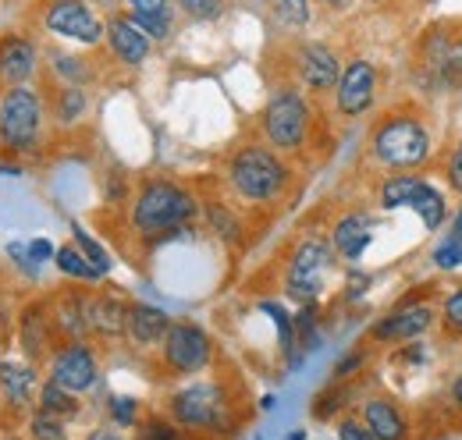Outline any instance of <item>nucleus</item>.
Returning <instances> with one entry per match:
<instances>
[{"label": "nucleus", "instance_id": "obj_1", "mask_svg": "<svg viewBox=\"0 0 462 440\" xmlns=\"http://www.w3.org/2000/svg\"><path fill=\"white\" fill-rule=\"evenodd\" d=\"M199 214L196 196L168 178H146L132 199V231L146 242H157L164 234H171L178 227L192 224Z\"/></svg>", "mask_w": 462, "mask_h": 440}, {"label": "nucleus", "instance_id": "obj_2", "mask_svg": "<svg viewBox=\"0 0 462 440\" xmlns=\"http://www.w3.org/2000/svg\"><path fill=\"white\" fill-rule=\"evenodd\" d=\"M370 157L384 170H416L430 164L434 157V135L420 114H384L370 132Z\"/></svg>", "mask_w": 462, "mask_h": 440}, {"label": "nucleus", "instance_id": "obj_3", "mask_svg": "<svg viewBox=\"0 0 462 440\" xmlns=\"http://www.w3.org/2000/svg\"><path fill=\"white\" fill-rule=\"evenodd\" d=\"M291 181V167L282 160L278 150L271 146H242L228 160V185L231 192L253 206L278 203Z\"/></svg>", "mask_w": 462, "mask_h": 440}, {"label": "nucleus", "instance_id": "obj_4", "mask_svg": "<svg viewBox=\"0 0 462 440\" xmlns=\"http://www.w3.org/2000/svg\"><path fill=\"white\" fill-rule=\"evenodd\" d=\"M168 416L181 430H192V434H228L235 426L231 398L225 384H217V380L178 387L168 398Z\"/></svg>", "mask_w": 462, "mask_h": 440}, {"label": "nucleus", "instance_id": "obj_5", "mask_svg": "<svg viewBox=\"0 0 462 440\" xmlns=\"http://www.w3.org/2000/svg\"><path fill=\"white\" fill-rule=\"evenodd\" d=\"M43 100L29 86H11L0 96V146L11 153H29L36 150L43 135Z\"/></svg>", "mask_w": 462, "mask_h": 440}, {"label": "nucleus", "instance_id": "obj_6", "mask_svg": "<svg viewBox=\"0 0 462 440\" xmlns=\"http://www.w3.org/2000/svg\"><path fill=\"white\" fill-rule=\"evenodd\" d=\"M310 104L299 89H278L260 117V128H263V139L271 150L278 153H299L306 146V135H310Z\"/></svg>", "mask_w": 462, "mask_h": 440}, {"label": "nucleus", "instance_id": "obj_7", "mask_svg": "<svg viewBox=\"0 0 462 440\" xmlns=\"http://www.w3.org/2000/svg\"><path fill=\"white\" fill-rule=\"evenodd\" d=\"M335 260V249L328 238H302L295 249H291L289 270H285V291L295 302H317V295L324 291V274Z\"/></svg>", "mask_w": 462, "mask_h": 440}, {"label": "nucleus", "instance_id": "obj_8", "mask_svg": "<svg viewBox=\"0 0 462 440\" xmlns=\"http://www.w3.org/2000/svg\"><path fill=\"white\" fill-rule=\"evenodd\" d=\"M161 362L174 377L203 373L214 362V341H210V334L199 324H189V320L174 324L171 320V327H168L164 341H161Z\"/></svg>", "mask_w": 462, "mask_h": 440}, {"label": "nucleus", "instance_id": "obj_9", "mask_svg": "<svg viewBox=\"0 0 462 440\" xmlns=\"http://www.w3.org/2000/svg\"><path fill=\"white\" fill-rule=\"evenodd\" d=\"M47 373H51L54 384L82 394V390H89V387L97 384V377H100V359H97V352H93L86 341H64V344L54 348Z\"/></svg>", "mask_w": 462, "mask_h": 440}, {"label": "nucleus", "instance_id": "obj_10", "mask_svg": "<svg viewBox=\"0 0 462 440\" xmlns=\"http://www.w3.org/2000/svg\"><path fill=\"white\" fill-rule=\"evenodd\" d=\"M43 25L54 36H64L71 43H86V47L104 40V22L93 14V7L86 0H51Z\"/></svg>", "mask_w": 462, "mask_h": 440}, {"label": "nucleus", "instance_id": "obj_11", "mask_svg": "<svg viewBox=\"0 0 462 440\" xmlns=\"http://www.w3.org/2000/svg\"><path fill=\"white\" fill-rule=\"evenodd\" d=\"M377 86H381L377 68L366 57L348 60L346 68H342V75H338V86H335V107H338V114L342 117L366 114V110L374 107V100H377Z\"/></svg>", "mask_w": 462, "mask_h": 440}, {"label": "nucleus", "instance_id": "obj_12", "mask_svg": "<svg viewBox=\"0 0 462 440\" xmlns=\"http://www.w3.org/2000/svg\"><path fill=\"white\" fill-rule=\"evenodd\" d=\"M434 320H438V313H434V306H427V302H420V306H402V309L388 313L384 320H377V324L370 327V341H374V344H409V341L423 337L427 330L434 327Z\"/></svg>", "mask_w": 462, "mask_h": 440}, {"label": "nucleus", "instance_id": "obj_13", "mask_svg": "<svg viewBox=\"0 0 462 440\" xmlns=\"http://www.w3.org/2000/svg\"><path fill=\"white\" fill-rule=\"evenodd\" d=\"M295 71H299V82L310 93H335L342 64H338V54L328 43H302L295 50Z\"/></svg>", "mask_w": 462, "mask_h": 440}, {"label": "nucleus", "instance_id": "obj_14", "mask_svg": "<svg viewBox=\"0 0 462 440\" xmlns=\"http://www.w3.org/2000/svg\"><path fill=\"white\" fill-rule=\"evenodd\" d=\"M359 419L370 426V434H374L377 440H409L412 437V426H409L405 408L395 401V398H388V394H374V398H366L363 408H359Z\"/></svg>", "mask_w": 462, "mask_h": 440}, {"label": "nucleus", "instance_id": "obj_15", "mask_svg": "<svg viewBox=\"0 0 462 440\" xmlns=\"http://www.w3.org/2000/svg\"><path fill=\"white\" fill-rule=\"evenodd\" d=\"M86 324H89V334H97V337H104V341L125 337L128 302H125L121 295H111V291L86 295Z\"/></svg>", "mask_w": 462, "mask_h": 440}, {"label": "nucleus", "instance_id": "obj_16", "mask_svg": "<svg viewBox=\"0 0 462 440\" xmlns=\"http://www.w3.org/2000/svg\"><path fill=\"white\" fill-rule=\"evenodd\" d=\"M40 390V373L25 359H0V401H7L14 412H25L36 401Z\"/></svg>", "mask_w": 462, "mask_h": 440}, {"label": "nucleus", "instance_id": "obj_17", "mask_svg": "<svg viewBox=\"0 0 462 440\" xmlns=\"http://www.w3.org/2000/svg\"><path fill=\"white\" fill-rule=\"evenodd\" d=\"M104 36L111 43V54L125 64V68H139L146 57H150V36L128 18V14H115L107 25H104Z\"/></svg>", "mask_w": 462, "mask_h": 440}, {"label": "nucleus", "instance_id": "obj_18", "mask_svg": "<svg viewBox=\"0 0 462 440\" xmlns=\"http://www.w3.org/2000/svg\"><path fill=\"white\" fill-rule=\"evenodd\" d=\"M171 327V316L157 306H146V302H128V324H125V337L135 344V348H161L164 334Z\"/></svg>", "mask_w": 462, "mask_h": 440}, {"label": "nucleus", "instance_id": "obj_19", "mask_svg": "<svg viewBox=\"0 0 462 440\" xmlns=\"http://www.w3.org/2000/svg\"><path fill=\"white\" fill-rule=\"evenodd\" d=\"M51 337H54V324H51V306L43 302H29L18 316V341H22V352L29 362H40L51 348Z\"/></svg>", "mask_w": 462, "mask_h": 440}, {"label": "nucleus", "instance_id": "obj_20", "mask_svg": "<svg viewBox=\"0 0 462 440\" xmlns=\"http://www.w3.org/2000/svg\"><path fill=\"white\" fill-rule=\"evenodd\" d=\"M36 75V43L25 36H4L0 40V82L25 86Z\"/></svg>", "mask_w": 462, "mask_h": 440}, {"label": "nucleus", "instance_id": "obj_21", "mask_svg": "<svg viewBox=\"0 0 462 440\" xmlns=\"http://www.w3.org/2000/svg\"><path fill=\"white\" fill-rule=\"evenodd\" d=\"M51 324L54 334L68 337V341H86L89 337V324H86V295L79 291H60L51 306Z\"/></svg>", "mask_w": 462, "mask_h": 440}, {"label": "nucleus", "instance_id": "obj_22", "mask_svg": "<svg viewBox=\"0 0 462 440\" xmlns=\"http://www.w3.org/2000/svg\"><path fill=\"white\" fill-rule=\"evenodd\" d=\"M370 245V217L366 214H346V217L335 220V231H331V249L342 256V260H359Z\"/></svg>", "mask_w": 462, "mask_h": 440}, {"label": "nucleus", "instance_id": "obj_23", "mask_svg": "<svg viewBox=\"0 0 462 440\" xmlns=\"http://www.w3.org/2000/svg\"><path fill=\"white\" fill-rule=\"evenodd\" d=\"M36 408H43V412H51V416H60V419H71V416H79L82 401H79L75 390L54 384V380L47 377V380L40 384V390H36Z\"/></svg>", "mask_w": 462, "mask_h": 440}, {"label": "nucleus", "instance_id": "obj_24", "mask_svg": "<svg viewBox=\"0 0 462 440\" xmlns=\"http://www.w3.org/2000/svg\"><path fill=\"white\" fill-rule=\"evenodd\" d=\"M409 206L420 214V220L427 224V231H438V227L445 224V196H441L438 188H430L427 181H423V185L412 192Z\"/></svg>", "mask_w": 462, "mask_h": 440}, {"label": "nucleus", "instance_id": "obj_25", "mask_svg": "<svg viewBox=\"0 0 462 440\" xmlns=\"http://www.w3.org/2000/svg\"><path fill=\"white\" fill-rule=\"evenodd\" d=\"M423 185V178H416V174H392V178H384V185H381V192H377V199H381V206L384 210H395V206H409V199H412V192Z\"/></svg>", "mask_w": 462, "mask_h": 440}, {"label": "nucleus", "instance_id": "obj_26", "mask_svg": "<svg viewBox=\"0 0 462 440\" xmlns=\"http://www.w3.org/2000/svg\"><path fill=\"white\" fill-rule=\"evenodd\" d=\"M86 107H89V100H86L82 86H58L51 114L58 117V124H75V121L86 114Z\"/></svg>", "mask_w": 462, "mask_h": 440}, {"label": "nucleus", "instance_id": "obj_27", "mask_svg": "<svg viewBox=\"0 0 462 440\" xmlns=\"http://www.w3.org/2000/svg\"><path fill=\"white\" fill-rule=\"evenodd\" d=\"M54 263H58V270L64 277H71V280H100V270L82 256V249L79 245H60L58 252H54Z\"/></svg>", "mask_w": 462, "mask_h": 440}, {"label": "nucleus", "instance_id": "obj_28", "mask_svg": "<svg viewBox=\"0 0 462 440\" xmlns=\"http://www.w3.org/2000/svg\"><path fill=\"white\" fill-rule=\"evenodd\" d=\"M128 18L150 36V40H168L171 36V29H174V14H171V7H164V11H128Z\"/></svg>", "mask_w": 462, "mask_h": 440}, {"label": "nucleus", "instance_id": "obj_29", "mask_svg": "<svg viewBox=\"0 0 462 440\" xmlns=\"http://www.w3.org/2000/svg\"><path fill=\"white\" fill-rule=\"evenodd\" d=\"M135 440H185L181 426L164 416H146L135 423Z\"/></svg>", "mask_w": 462, "mask_h": 440}, {"label": "nucleus", "instance_id": "obj_30", "mask_svg": "<svg viewBox=\"0 0 462 440\" xmlns=\"http://www.w3.org/2000/svg\"><path fill=\"white\" fill-rule=\"evenodd\" d=\"M29 437L32 440H68V426L60 416H51L43 408H36L29 416Z\"/></svg>", "mask_w": 462, "mask_h": 440}, {"label": "nucleus", "instance_id": "obj_31", "mask_svg": "<svg viewBox=\"0 0 462 440\" xmlns=\"http://www.w3.org/2000/svg\"><path fill=\"white\" fill-rule=\"evenodd\" d=\"M207 224H210L214 234L225 238V242H238V238H242V224H238V217L231 214L225 203H210V206H207Z\"/></svg>", "mask_w": 462, "mask_h": 440}, {"label": "nucleus", "instance_id": "obj_32", "mask_svg": "<svg viewBox=\"0 0 462 440\" xmlns=\"http://www.w3.org/2000/svg\"><path fill=\"white\" fill-rule=\"evenodd\" d=\"M71 238H75V245L82 249V256H86L100 274H107V270H111V256H107V249H104L100 242H93L79 224H71Z\"/></svg>", "mask_w": 462, "mask_h": 440}, {"label": "nucleus", "instance_id": "obj_33", "mask_svg": "<svg viewBox=\"0 0 462 440\" xmlns=\"http://www.w3.org/2000/svg\"><path fill=\"white\" fill-rule=\"evenodd\" d=\"M348 387H328V390H320L317 394V401H313V416L317 419H335V412H342L348 405Z\"/></svg>", "mask_w": 462, "mask_h": 440}, {"label": "nucleus", "instance_id": "obj_34", "mask_svg": "<svg viewBox=\"0 0 462 440\" xmlns=\"http://www.w3.org/2000/svg\"><path fill=\"white\" fill-rule=\"evenodd\" d=\"M274 14H278V22L285 29H302L310 22V0H278Z\"/></svg>", "mask_w": 462, "mask_h": 440}, {"label": "nucleus", "instance_id": "obj_35", "mask_svg": "<svg viewBox=\"0 0 462 440\" xmlns=\"http://www.w3.org/2000/svg\"><path fill=\"white\" fill-rule=\"evenodd\" d=\"M441 324H445V334L462 337V288H456V291L441 302Z\"/></svg>", "mask_w": 462, "mask_h": 440}, {"label": "nucleus", "instance_id": "obj_36", "mask_svg": "<svg viewBox=\"0 0 462 440\" xmlns=\"http://www.w3.org/2000/svg\"><path fill=\"white\" fill-rule=\"evenodd\" d=\"M107 412H111V419H115L117 426H135V423H139V401H135V398L115 394V398L107 401Z\"/></svg>", "mask_w": 462, "mask_h": 440}, {"label": "nucleus", "instance_id": "obj_37", "mask_svg": "<svg viewBox=\"0 0 462 440\" xmlns=\"http://www.w3.org/2000/svg\"><path fill=\"white\" fill-rule=\"evenodd\" d=\"M434 267L438 270H456V267H462V238H445L434 249Z\"/></svg>", "mask_w": 462, "mask_h": 440}, {"label": "nucleus", "instance_id": "obj_38", "mask_svg": "<svg viewBox=\"0 0 462 440\" xmlns=\"http://www.w3.org/2000/svg\"><path fill=\"white\" fill-rule=\"evenodd\" d=\"M178 7L196 22H210L225 11V0H178Z\"/></svg>", "mask_w": 462, "mask_h": 440}, {"label": "nucleus", "instance_id": "obj_39", "mask_svg": "<svg viewBox=\"0 0 462 440\" xmlns=\"http://www.w3.org/2000/svg\"><path fill=\"white\" fill-rule=\"evenodd\" d=\"M51 64L58 68L60 86H82V78H86V68H82V60H75V57H64V54H54V57H51Z\"/></svg>", "mask_w": 462, "mask_h": 440}, {"label": "nucleus", "instance_id": "obj_40", "mask_svg": "<svg viewBox=\"0 0 462 440\" xmlns=\"http://www.w3.org/2000/svg\"><path fill=\"white\" fill-rule=\"evenodd\" d=\"M338 440H377L370 434V426L359 416H342L338 419Z\"/></svg>", "mask_w": 462, "mask_h": 440}, {"label": "nucleus", "instance_id": "obj_41", "mask_svg": "<svg viewBox=\"0 0 462 440\" xmlns=\"http://www.w3.org/2000/svg\"><path fill=\"white\" fill-rule=\"evenodd\" d=\"M263 309H267V313H271V320L278 324V330H282V348L289 352L291 341H295V327H291V316L285 313V309H282V306H278V302H267Z\"/></svg>", "mask_w": 462, "mask_h": 440}, {"label": "nucleus", "instance_id": "obj_42", "mask_svg": "<svg viewBox=\"0 0 462 440\" xmlns=\"http://www.w3.org/2000/svg\"><path fill=\"white\" fill-rule=\"evenodd\" d=\"M445 178H448V188H452V192H462V142H456V150L448 153Z\"/></svg>", "mask_w": 462, "mask_h": 440}, {"label": "nucleus", "instance_id": "obj_43", "mask_svg": "<svg viewBox=\"0 0 462 440\" xmlns=\"http://www.w3.org/2000/svg\"><path fill=\"white\" fill-rule=\"evenodd\" d=\"M363 366H366V352H363V348H356L352 355H346V359L335 366V377H338V380H346V377H356Z\"/></svg>", "mask_w": 462, "mask_h": 440}, {"label": "nucleus", "instance_id": "obj_44", "mask_svg": "<svg viewBox=\"0 0 462 440\" xmlns=\"http://www.w3.org/2000/svg\"><path fill=\"white\" fill-rule=\"evenodd\" d=\"M54 252H58V249H54L47 238H36V242H29V260H32L36 267H40V263H47V260H54Z\"/></svg>", "mask_w": 462, "mask_h": 440}, {"label": "nucleus", "instance_id": "obj_45", "mask_svg": "<svg viewBox=\"0 0 462 440\" xmlns=\"http://www.w3.org/2000/svg\"><path fill=\"white\" fill-rule=\"evenodd\" d=\"M128 4V11H164V7H171V0H125Z\"/></svg>", "mask_w": 462, "mask_h": 440}, {"label": "nucleus", "instance_id": "obj_46", "mask_svg": "<svg viewBox=\"0 0 462 440\" xmlns=\"http://www.w3.org/2000/svg\"><path fill=\"white\" fill-rule=\"evenodd\" d=\"M448 394H452V405L462 412V370L456 373V380H452V387H448Z\"/></svg>", "mask_w": 462, "mask_h": 440}, {"label": "nucleus", "instance_id": "obj_47", "mask_svg": "<svg viewBox=\"0 0 462 440\" xmlns=\"http://www.w3.org/2000/svg\"><path fill=\"white\" fill-rule=\"evenodd\" d=\"M86 440H121V437H117L115 430H93V434H89Z\"/></svg>", "mask_w": 462, "mask_h": 440}, {"label": "nucleus", "instance_id": "obj_48", "mask_svg": "<svg viewBox=\"0 0 462 440\" xmlns=\"http://www.w3.org/2000/svg\"><path fill=\"white\" fill-rule=\"evenodd\" d=\"M448 238H462V206H459V214L452 217V231H448Z\"/></svg>", "mask_w": 462, "mask_h": 440}, {"label": "nucleus", "instance_id": "obj_49", "mask_svg": "<svg viewBox=\"0 0 462 440\" xmlns=\"http://www.w3.org/2000/svg\"><path fill=\"white\" fill-rule=\"evenodd\" d=\"M320 4H328V7H346V4H352V0H320Z\"/></svg>", "mask_w": 462, "mask_h": 440}, {"label": "nucleus", "instance_id": "obj_50", "mask_svg": "<svg viewBox=\"0 0 462 440\" xmlns=\"http://www.w3.org/2000/svg\"><path fill=\"white\" fill-rule=\"evenodd\" d=\"M289 440H306V430H295V434H291Z\"/></svg>", "mask_w": 462, "mask_h": 440}, {"label": "nucleus", "instance_id": "obj_51", "mask_svg": "<svg viewBox=\"0 0 462 440\" xmlns=\"http://www.w3.org/2000/svg\"><path fill=\"white\" fill-rule=\"evenodd\" d=\"M370 4H388V0H370Z\"/></svg>", "mask_w": 462, "mask_h": 440}, {"label": "nucleus", "instance_id": "obj_52", "mask_svg": "<svg viewBox=\"0 0 462 440\" xmlns=\"http://www.w3.org/2000/svg\"><path fill=\"white\" fill-rule=\"evenodd\" d=\"M100 4H107V0H100Z\"/></svg>", "mask_w": 462, "mask_h": 440}]
</instances>
